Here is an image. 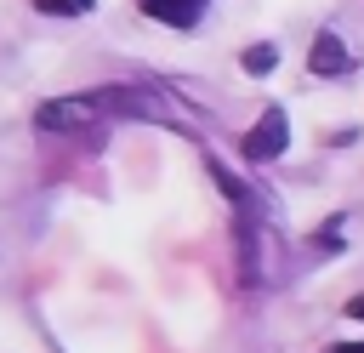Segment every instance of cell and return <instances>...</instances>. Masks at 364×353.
I'll return each mask as SVG.
<instances>
[{
	"instance_id": "6da1fadb",
	"label": "cell",
	"mask_w": 364,
	"mask_h": 353,
	"mask_svg": "<svg viewBox=\"0 0 364 353\" xmlns=\"http://www.w3.org/2000/svg\"><path fill=\"white\" fill-rule=\"evenodd\" d=\"M108 114V102H102V91H85V97H51V102H40V131H80V125H97Z\"/></svg>"
},
{
	"instance_id": "7a4b0ae2",
	"label": "cell",
	"mask_w": 364,
	"mask_h": 353,
	"mask_svg": "<svg viewBox=\"0 0 364 353\" xmlns=\"http://www.w3.org/2000/svg\"><path fill=\"white\" fill-rule=\"evenodd\" d=\"M284 137H290L284 108H262V120L245 131V142H239V148H245V159H256V165H262V159H279V154H284Z\"/></svg>"
},
{
	"instance_id": "3957f363",
	"label": "cell",
	"mask_w": 364,
	"mask_h": 353,
	"mask_svg": "<svg viewBox=\"0 0 364 353\" xmlns=\"http://www.w3.org/2000/svg\"><path fill=\"white\" fill-rule=\"evenodd\" d=\"M307 63H313V74H347V68H353V57H347L341 34H330V28L313 40V57H307Z\"/></svg>"
},
{
	"instance_id": "277c9868",
	"label": "cell",
	"mask_w": 364,
	"mask_h": 353,
	"mask_svg": "<svg viewBox=\"0 0 364 353\" xmlns=\"http://www.w3.org/2000/svg\"><path fill=\"white\" fill-rule=\"evenodd\" d=\"M142 11H148L154 23H171V28H193V23H199V11H205V0H142Z\"/></svg>"
},
{
	"instance_id": "5b68a950",
	"label": "cell",
	"mask_w": 364,
	"mask_h": 353,
	"mask_svg": "<svg viewBox=\"0 0 364 353\" xmlns=\"http://www.w3.org/2000/svg\"><path fill=\"white\" fill-rule=\"evenodd\" d=\"M34 11H46V17H85L91 0H34Z\"/></svg>"
},
{
	"instance_id": "8992f818",
	"label": "cell",
	"mask_w": 364,
	"mask_h": 353,
	"mask_svg": "<svg viewBox=\"0 0 364 353\" xmlns=\"http://www.w3.org/2000/svg\"><path fill=\"white\" fill-rule=\"evenodd\" d=\"M273 63H279V51H273V46H267V40H262V46H250V51H245V68H250V74H267V68H273Z\"/></svg>"
},
{
	"instance_id": "52a82bcc",
	"label": "cell",
	"mask_w": 364,
	"mask_h": 353,
	"mask_svg": "<svg viewBox=\"0 0 364 353\" xmlns=\"http://www.w3.org/2000/svg\"><path fill=\"white\" fill-rule=\"evenodd\" d=\"M347 313H353V319H364V296H353V302H347Z\"/></svg>"
},
{
	"instance_id": "ba28073f",
	"label": "cell",
	"mask_w": 364,
	"mask_h": 353,
	"mask_svg": "<svg viewBox=\"0 0 364 353\" xmlns=\"http://www.w3.org/2000/svg\"><path fill=\"white\" fill-rule=\"evenodd\" d=\"M330 353H364V342H341V347H330Z\"/></svg>"
}]
</instances>
